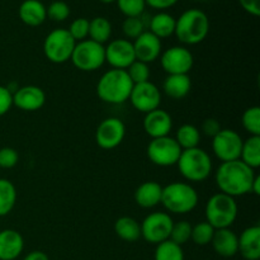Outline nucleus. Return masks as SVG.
<instances>
[{
    "label": "nucleus",
    "instance_id": "f257e3e1",
    "mask_svg": "<svg viewBox=\"0 0 260 260\" xmlns=\"http://www.w3.org/2000/svg\"><path fill=\"white\" fill-rule=\"evenodd\" d=\"M255 177V170L239 159L221 162L216 170L215 180L221 193L236 198L251 193V185Z\"/></svg>",
    "mask_w": 260,
    "mask_h": 260
},
{
    "label": "nucleus",
    "instance_id": "f03ea898",
    "mask_svg": "<svg viewBox=\"0 0 260 260\" xmlns=\"http://www.w3.org/2000/svg\"><path fill=\"white\" fill-rule=\"evenodd\" d=\"M210 33V19L203 10L187 9L175 19V32L178 41L183 45L194 46L203 42Z\"/></svg>",
    "mask_w": 260,
    "mask_h": 260
},
{
    "label": "nucleus",
    "instance_id": "7ed1b4c3",
    "mask_svg": "<svg viewBox=\"0 0 260 260\" xmlns=\"http://www.w3.org/2000/svg\"><path fill=\"white\" fill-rule=\"evenodd\" d=\"M134 83L126 70L111 69L106 71L96 84V94L104 103L123 104L128 101Z\"/></svg>",
    "mask_w": 260,
    "mask_h": 260
},
{
    "label": "nucleus",
    "instance_id": "20e7f679",
    "mask_svg": "<svg viewBox=\"0 0 260 260\" xmlns=\"http://www.w3.org/2000/svg\"><path fill=\"white\" fill-rule=\"evenodd\" d=\"M200 196L193 185L185 182H173L162 187L161 205L174 215H187L198 205Z\"/></svg>",
    "mask_w": 260,
    "mask_h": 260
},
{
    "label": "nucleus",
    "instance_id": "39448f33",
    "mask_svg": "<svg viewBox=\"0 0 260 260\" xmlns=\"http://www.w3.org/2000/svg\"><path fill=\"white\" fill-rule=\"evenodd\" d=\"M178 170L185 180L201 183L212 173V159L210 154L201 147L183 150L177 162Z\"/></svg>",
    "mask_w": 260,
    "mask_h": 260
},
{
    "label": "nucleus",
    "instance_id": "423d86ee",
    "mask_svg": "<svg viewBox=\"0 0 260 260\" xmlns=\"http://www.w3.org/2000/svg\"><path fill=\"white\" fill-rule=\"evenodd\" d=\"M239 206L235 198L223 193H216L206 203V221L215 230L230 229L238 218Z\"/></svg>",
    "mask_w": 260,
    "mask_h": 260
},
{
    "label": "nucleus",
    "instance_id": "0eeeda50",
    "mask_svg": "<svg viewBox=\"0 0 260 260\" xmlns=\"http://www.w3.org/2000/svg\"><path fill=\"white\" fill-rule=\"evenodd\" d=\"M75 45L76 41L66 28H56L46 36L43 53L50 62L61 65L70 61Z\"/></svg>",
    "mask_w": 260,
    "mask_h": 260
},
{
    "label": "nucleus",
    "instance_id": "6e6552de",
    "mask_svg": "<svg viewBox=\"0 0 260 260\" xmlns=\"http://www.w3.org/2000/svg\"><path fill=\"white\" fill-rule=\"evenodd\" d=\"M70 61L78 70L95 71L106 62V48L104 45L96 43L91 40H84L76 42Z\"/></svg>",
    "mask_w": 260,
    "mask_h": 260
},
{
    "label": "nucleus",
    "instance_id": "1a4fd4ad",
    "mask_svg": "<svg viewBox=\"0 0 260 260\" xmlns=\"http://www.w3.org/2000/svg\"><path fill=\"white\" fill-rule=\"evenodd\" d=\"M183 150L174 137L165 136L152 139L147 145V157L156 167L168 168L177 165Z\"/></svg>",
    "mask_w": 260,
    "mask_h": 260
},
{
    "label": "nucleus",
    "instance_id": "9d476101",
    "mask_svg": "<svg viewBox=\"0 0 260 260\" xmlns=\"http://www.w3.org/2000/svg\"><path fill=\"white\" fill-rule=\"evenodd\" d=\"M172 216L167 212H152L144 218L141 226V238L150 244L162 243L169 240L173 228Z\"/></svg>",
    "mask_w": 260,
    "mask_h": 260
},
{
    "label": "nucleus",
    "instance_id": "9b49d317",
    "mask_svg": "<svg viewBox=\"0 0 260 260\" xmlns=\"http://www.w3.org/2000/svg\"><path fill=\"white\" fill-rule=\"evenodd\" d=\"M243 141L244 140L235 129L221 128L220 132L212 137V151L221 162L239 160Z\"/></svg>",
    "mask_w": 260,
    "mask_h": 260
},
{
    "label": "nucleus",
    "instance_id": "f8f14e48",
    "mask_svg": "<svg viewBox=\"0 0 260 260\" xmlns=\"http://www.w3.org/2000/svg\"><path fill=\"white\" fill-rule=\"evenodd\" d=\"M160 65L168 75H188L194 63L192 52L184 46H173L162 51Z\"/></svg>",
    "mask_w": 260,
    "mask_h": 260
},
{
    "label": "nucleus",
    "instance_id": "ddd939ff",
    "mask_svg": "<svg viewBox=\"0 0 260 260\" xmlns=\"http://www.w3.org/2000/svg\"><path fill=\"white\" fill-rule=\"evenodd\" d=\"M128 101L136 111L146 114L159 108L161 104V91L150 80L146 83L135 84Z\"/></svg>",
    "mask_w": 260,
    "mask_h": 260
},
{
    "label": "nucleus",
    "instance_id": "4468645a",
    "mask_svg": "<svg viewBox=\"0 0 260 260\" xmlns=\"http://www.w3.org/2000/svg\"><path fill=\"white\" fill-rule=\"evenodd\" d=\"M124 136H126V126L122 119L117 117H108L96 127L95 142L101 149L112 150L122 144Z\"/></svg>",
    "mask_w": 260,
    "mask_h": 260
},
{
    "label": "nucleus",
    "instance_id": "2eb2a0df",
    "mask_svg": "<svg viewBox=\"0 0 260 260\" xmlns=\"http://www.w3.org/2000/svg\"><path fill=\"white\" fill-rule=\"evenodd\" d=\"M106 48V62L112 66V69L127 70L134 61H136L135 56L134 43L127 38H117L111 41Z\"/></svg>",
    "mask_w": 260,
    "mask_h": 260
},
{
    "label": "nucleus",
    "instance_id": "dca6fc26",
    "mask_svg": "<svg viewBox=\"0 0 260 260\" xmlns=\"http://www.w3.org/2000/svg\"><path fill=\"white\" fill-rule=\"evenodd\" d=\"M46 103V93L36 85L18 88L13 93V106L24 112L40 111Z\"/></svg>",
    "mask_w": 260,
    "mask_h": 260
},
{
    "label": "nucleus",
    "instance_id": "f3484780",
    "mask_svg": "<svg viewBox=\"0 0 260 260\" xmlns=\"http://www.w3.org/2000/svg\"><path fill=\"white\" fill-rule=\"evenodd\" d=\"M132 43H134L136 60L147 63V65L155 62L162 52L161 40L152 35L150 30H145Z\"/></svg>",
    "mask_w": 260,
    "mask_h": 260
},
{
    "label": "nucleus",
    "instance_id": "a211bd4d",
    "mask_svg": "<svg viewBox=\"0 0 260 260\" xmlns=\"http://www.w3.org/2000/svg\"><path fill=\"white\" fill-rule=\"evenodd\" d=\"M144 129L147 136L152 139L169 136L173 129V118L164 109H155L145 114Z\"/></svg>",
    "mask_w": 260,
    "mask_h": 260
},
{
    "label": "nucleus",
    "instance_id": "6ab92c4d",
    "mask_svg": "<svg viewBox=\"0 0 260 260\" xmlns=\"http://www.w3.org/2000/svg\"><path fill=\"white\" fill-rule=\"evenodd\" d=\"M24 249L22 234L13 229L0 231V260H15Z\"/></svg>",
    "mask_w": 260,
    "mask_h": 260
},
{
    "label": "nucleus",
    "instance_id": "aec40b11",
    "mask_svg": "<svg viewBox=\"0 0 260 260\" xmlns=\"http://www.w3.org/2000/svg\"><path fill=\"white\" fill-rule=\"evenodd\" d=\"M211 244L213 250L222 258H233L239 253V236L231 229L215 230Z\"/></svg>",
    "mask_w": 260,
    "mask_h": 260
},
{
    "label": "nucleus",
    "instance_id": "412c9836",
    "mask_svg": "<svg viewBox=\"0 0 260 260\" xmlns=\"http://www.w3.org/2000/svg\"><path fill=\"white\" fill-rule=\"evenodd\" d=\"M239 253L246 260L260 258V226H249L239 236Z\"/></svg>",
    "mask_w": 260,
    "mask_h": 260
},
{
    "label": "nucleus",
    "instance_id": "4be33fe9",
    "mask_svg": "<svg viewBox=\"0 0 260 260\" xmlns=\"http://www.w3.org/2000/svg\"><path fill=\"white\" fill-rule=\"evenodd\" d=\"M20 20L29 27H38L47 19V8L41 0H24L18 10Z\"/></svg>",
    "mask_w": 260,
    "mask_h": 260
},
{
    "label": "nucleus",
    "instance_id": "5701e85b",
    "mask_svg": "<svg viewBox=\"0 0 260 260\" xmlns=\"http://www.w3.org/2000/svg\"><path fill=\"white\" fill-rule=\"evenodd\" d=\"M162 187L157 182H144L135 190V202L142 208H154L161 202Z\"/></svg>",
    "mask_w": 260,
    "mask_h": 260
},
{
    "label": "nucleus",
    "instance_id": "b1692460",
    "mask_svg": "<svg viewBox=\"0 0 260 260\" xmlns=\"http://www.w3.org/2000/svg\"><path fill=\"white\" fill-rule=\"evenodd\" d=\"M192 81L189 75H168L162 83V91L169 98L179 101L189 94Z\"/></svg>",
    "mask_w": 260,
    "mask_h": 260
},
{
    "label": "nucleus",
    "instance_id": "393cba45",
    "mask_svg": "<svg viewBox=\"0 0 260 260\" xmlns=\"http://www.w3.org/2000/svg\"><path fill=\"white\" fill-rule=\"evenodd\" d=\"M147 30L156 36L159 40L169 38L175 32V18L167 12H159L150 18Z\"/></svg>",
    "mask_w": 260,
    "mask_h": 260
},
{
    "label": "nucleus",
    "instance_id": "a878e982",
    "mask_svg": "<svg viewBox=\"0 0 260 260\" xmlns=\"http://www.w3.org/2000/svg\"><path fill=\"white\" fill-rule=\"evenodd\" d=\"M114 233L123 241L135 243L141 238V226L134 217L122 216L114 222Z\"/></svg>",
    "mask_w": 260,
    "mask_h": 260
},
{
    "label": "nucleus",
    "instance_id": "bb28decb",
    "mask_svg": "<svg viewBox=\"0 0 260 260\" xmlns=\"http://www.w3.org/2000/svg\"><path fill=\"white\" fill-rule=\"evenodd\" d=\"M174 139L182 150L194 149V147H198V145H200L201 131L194 124L184 123L177 129Z\"/></svg>",
    "mask_w": 260,
    "mask_h": 260
},
{
    "label": "nucleus",
    "instance_id": "cd10ccee",
    "mask_svg": "<svg viewBox=\"0 0 260 260\" xmlns=\"http://www.w3.org/2000/svg\"><path fill=\"white\" fill-rule=\"evenodd\" d=\"M240 160L251 169H258L260 167V136H250L243 141Z\"/></svg>",
    "mask_w": 260,
    "mask_h": 260
},
{
    "label": "nucleus",
    "instance_id": "c85d7f7f",
    "mask_svg": "<svg viewBox=\"0 0 260 260\" xmlns=\"http://www.w3.org/2000/svg\"><path fill=\"white\" fill-rule=\"evenodd\" d=\"M112 36V24L106 17H95L89 20V40L96 43L108 42Z\"/></svg>",
    "mask_w": 260,
    "mask_h": 260
},
{
    "label": "nucleus",
    "instance_id": "c756f323",
    "mask_svg": "<svg viewBox=\"0 0 260 260\" xmlns=\"http://www.w3.org/2000/svg\"><path fill=\"white\" fill-rule=\"evenodd\" d=\"M17 203V189L10 180L0 178V217L12 212Z\"/></svg>",
    "mask_w": 260,
    "mask_h": 260
},
{
    "label": "nucleus",
    "instance_id": "7c9ffc66",
    "mask_svg": "<svg viewBox=\"0 0 260 260\" xmlns=\"http://www.w3.org/2000/svg\"><path fill=\"white\" fill-rule=\"evenodd\" d=\"M154 260H184V251L182 246L172 240L162 241L156 245Z\"/></svg>",
    "mask_w": 260,
    "mask_h": 260
},
{
    "label": "nucleus",
    "instance_id": "2f4dec72",
    "mask_svg": "<svg viewBox=\"0 0 260 260\" xmlns=\"http://www.w3.org/2000/svg\"><path fill=\"white\" fill-rule=\"evenodd\" d=\"M241 124L250 136H260V107L254 106L246 109L241 117Z\"/></svg>",
    "mask_w": 260,
    "mask_h": 260
},
{
    "label": "nucleus",
    "instance_id": "473e14b6",
    "mask_svg": "<svg viewBox=\"0 0 260 260\" xmlns=\"http://www.w3.org/2000/svg\"><path fill=\"white\" fill-rule=\"evenodd\" d=\"M213 234H215V229L207 221H203V222H198L197 225L192 226V236H190V240L196 245L206 246L208 244H211Z\"/></svg>",
    "mask_w": 260,
    "mask_h": 260
},
{
    "label": "nucleus",
    "instance_id": "72a5a7b5",
    "mask_svg": "<svg viewBox=\"0 0 260 260\" xmlns=\"http://www.w3.org/2000/svg\"><path fill=\"white\" fill-rule=\"evenodd\" d=\"M147 30V25L145 19L141 17H131L126 18L122 23V32L126 36L127 40H136L139 36Z\"/></svg>",
    "mask_w": 260,
    "mask_h": 260
},
{
    "label": "nucleus",
    "instance_id": "f704fd0d",
    "mask_svg": "<svg viewBox=\"0 0 260 260\" xmlns=\"http://www.w3.org/2000/svg\"><path fill=\"white\" fill-rule=\"evenodd\" d=\"M190 236H192V225L188 221H179V222L173 223L169 240L182 246L190 240Z\"/></svg>",
    "mask_w": 260,
    "mask_h": 260
},
{
    "label": "nucleus",
    "instance_id": "c9c22d12",
    "mask_svg": "<svg viewBox=\"0 0 260 260\" xmlns=\"http://www.w3.org/2000/svg\"><path fill=\"white\" fill-rule=\"evenodd\" d=\"M126 71L127 74H128L129 79L132 80V83H134V85L135 84L146 83V81L150 80V75H151L150 66L139 60L134 61V62L127 68Z\"/></svg>",
    "mask_w": 260,
    "mask_h": 260
},
{
    "label": "nucleus",
    "instance_id": "e433bc0d",
    "mask_svg": "<svg viewBox=\"0 0 260 260\" xmlns=\"http://www.w3.org/2000/svg\"><path fill=\"white\" fill-rule=\"evenodd\" d=\"M116 2L118 9L126 18L141 17L146 8L145 0H116Z\"/></svg>",
    "mask_w": 260,
    "mask_h": 260
},
{
    "label": "nucleus",
    "instance_id": "4c0bfd02",
    "mask_svg": "<svg viewBox=\"0 0 260 260\" xmlns=\"http://www.w3.org/2000/svg\"><path fill=\"white\" fill-rule=\"evenodd\" d=\"M70 17V7L62 0L52 2L47 8V18L53 22H63Z\"/></svg>",
    "mask_w": 260,
    "mask_h": 260
},
{
    "label": "nucleus",
    "instance_id": "58836bf2",
    "mask_svg": "<svg viewBox=\"0 0 260 260\" xmlns=\"http://www.w3.org/2000/svg\"><path fill=\"white\" fill-rule=\"evenodd\" d=\"M69 33L71 35V37L76 41V42H80V41L88 40L89 37V20L86 18H76L71 22L70 27H69Z\"/></svg>",
    "mask_w": 260,
    "mask_h": 260
},
{
    "label": "nucleus",
    "instance_id": "ea45409f",
    "mask_svg": "<svg viewBox=\"0 0 260 260\" xmlns=\"http://www.w3.org/2000/svg\"><path fill=\"white\" fill-rule=\"evenodd\" d=\"M19 161V155L13 147H2L0 149V168L12 169Z\"/></svg>",
    "mask_w": 260,
    "mask_h": 260
},
{
    "label": "nucleus",
    "instance_id": "a19ab883",
    "mask_svg": "<svg viewBox=\"0 0 260 260\" xmlns=\"http://www.w3.org/2000/svg\"><path fill=\"white\" fill-rule=\"evenodd\" d=\"M13 107V93L8 86L0 85V117L7 114Z\"/></svg>",
    "mask_w": 260,
    "mask_h": 260
},
{
    "label": "nucleus",
    "instance_id": "79ce46f5",
    "mask_svg": "<svg viewBox=\"0 0 260 260\" xmlns=\"http://www.w3.org/2000/svg\"><path fill=\"white\" fill-rule=\"evenodd\" d=\"M220 129H221V124L216 118L205 119L202 123V127H201V131L208 137H215L216 135L220 132Z\"/></svg>",
    "mask_w": 260,
    "mask_h": 260
},
{
    "label": "nucleus",
    "instance_id": "37998d69",
    "mask_svg": "<svg viewBox=\"0 0 260 260\" xmlns=\"http://www.w3.org/2000/svg\"><path fill=\"white\" fill-rule=\"evenodd\" d=\"M241 8L254 17L260 15V0H239Z\"/></svg>",
    "mask_w": 260,
    "mask_h": 260
},
{
    "label": "nucleus",
    "instance_id": "c03bdc74",
    "mask_svg": "<svg viewBox=\"0 0 260 260\" xmlns=\"http://www.w3.org/2000/svg\"><path fill=\"white\" fill-rule=\"evenodd\" d=\"M145 2H146V5H149L152 9L165 10L174 7L179 0H145Z\"/></svg>",
    "mask_w": 260,
    "mask_h": 260
},
{
    "label": "nucleus",
    "instance_id": "a18cd8bd",
    "mask_svg": "<svg viewBox=\"0 0 260 260\" xmlns=\"http://www.w3.org/2000/svg\"><path fill=\"white\" fill-rule=\"evenodd\" d=\"M23 260H50L48 255L46 253L41 250H35V251H30L28 253L27 255L23 258Z\"/></svg>",
    "mask_w": 260,
    "mask_h": 260
},
{
    "label": "nucleus",
    "instance_id": "49530a36",
    "mask_svg": "<svg viewBox=\"0 0 260 260\" xmlns=\"http://www.w3.org/2000/svg\"><path fill=\"white\" fill-rule=\"evenodd\" d=\"M251 193H254L255 196L260 194V177L256 175L255 179H254L253 185H251Z\"/></svg>",
    "mask_w": 260,
    "mask_h": 260
},
{
    "label": "nucleus",
    "instance_id": "de8ad7c7",
    "mask_svg": "<svg viewBox=\"0 0 260 260\" xmlns=\"http://www.w3.org/2000/svg\"><path fill=\"white\" fill-rule=\"evenodd\" d=\"M102 3H106V4H111V3H114L116 0H101Z\"/></svg>",
    "mask_w": 260,
    "mask_h": 260
},
{
    "label": "nucleus",
    "instance_id": "09e8293b",
    "mask_svg": "<svg viewBox=\"0 0 260 260\" xmlns=\"http://www.w3.org/2000/svg\"><path fill=\"white\" fill-rule=\"evenodd\" d=\"M197 2H208V0H197Z\"/></svg>",
    "mask_w": 260,
    "mask_h": 260
}]
</instances>
